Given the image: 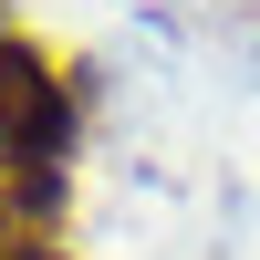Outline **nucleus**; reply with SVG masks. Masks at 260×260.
Wrapping results in <instances>:
<instances>
[{"label":"nucleus","mask_w":260,"mask_h":260,"mask_svg":"<svg viewBox=\"0 0 260 260\" xmlns=\"http://www.w3.org/2000/svg\"><path fill=\"white\" fill-rule=\"evenodd\" d=\"M73 136V94H62V62L42 42L0 31V167H52Z\"/></svg>","instance_id":"f257e3e1"},{"label":"nucleus","mask_w":260,"mask_h":260,"mask_svg":"<svg viewBox=\"0 0 260 260\" xmlns=\"http://www.w3.org/2000/svg\"><path fill=\"white\" fill-rule=\"evenodd\" d=\"M0 260H62V250L52 240H21V250H0Z\"/></svg>","instance_id":"f03ea898"}]
</instances>
